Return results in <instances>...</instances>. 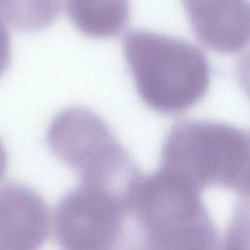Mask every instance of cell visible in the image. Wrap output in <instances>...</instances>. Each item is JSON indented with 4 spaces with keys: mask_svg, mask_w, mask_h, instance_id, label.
Instances as JSON below:
<instances>
[{
    "mask_svg": "<svg viewBox=\"0 0 250 250\" xmlns=\"http://www.w3.org/2000/svg\"><path fill=\"white\" fill-rule=\"evenodd\" d=\"M123 54L142 101L163 114L197 104L210 85V65L200 49L170 35L136 29L123 40Z\"/></svg>",
    "mask_w": 250,
    "mask_h": 250,
    "instance_id": "obj_1",
    "label": "cell"
},
{
    "mask_svg": "<svg viewBox=\"0 0 250 250\" xmlns=\"http://www.w3.org/2000/svg\"><path fill=\"white\" fill-rule=\"evenodd\" d=\"M201 188L165 167L142 177L134 191L133 214L144 243L151 249H212L217 231Z\"/></svg>",
    "mask_w": 250,
    "mask_h": 250,
    "instance_id": "obj_2",
    "label": "cell"
},
{
    "mask_svg": "<svg viewBox=\"0 0 250 250\" xmlns=\"http://www.w3.org/2000/svg\"><path fill=\"white\" fill-rule=\"evenodd\" d=\"M161 164L201 189L250 193V130L210 120L178 122L164 140Z\"/></svg>",
    "mask_w": 250,
    "mask_h": 250,
    "instance_id": "obj_3",
    "label": "cell"
},
{
    "mask_svg": "<svg viewBox=\"0 0 250 250\" xmlns=\"http://www.w3.org/2000/svg\"><path fill=\"white\" fill-rule=\"evenodd\" d=\"M47 144L54 155L75 171L82 182L107 188L131 204L142 175L98 113L84 106L62 110L48 127Z\"/></svg>",
    "mask_w": 250,
    "mask_h": 250,
    "instance_id": "obj_4",
    "label": "cell"
},
{
    "mask_svg": "<svg viewBox=\"0 0 250 250\" xmlns=\"http://www.w3.org/2000/svg\"><path fill=\"white\" fill-rule=\"evenodd\" d=\"M130 201L103 186L81 182L58 203L52 228L67 250H108L119 242Z\"/></svg>",
    "mask_w": 250,
    "mask_h": 250,
    "instance_id": "obj_5",
    "label": "cell"
},
{
    "mask_svg": "<svg viewBox=\"0 0 250 250\" xmlns=\"http://www.w3.org/2000/svg\"><path fill=\"white\" fill-rule=\"evenodd\" d=\"M51 228L48 205L36 190L18 183L0 188V250L36 249Z\"/></svg>",
    "mask_w": 250,
    "mask_h": 250,
    "instance_id": "obj_6",
    "label": "cell"
},
{
    "mask_svg": "<svg viewBox=\"0 0 250 250\" xmlns=\"http://www.w3.org/2000/svg\"><path fill=\"white\" fill-rule=\"evenodd\" d=\"M196 38L218 53L233 54L250 43V0H182Z\"/></svg>",
    "mask_w": 250,
    "mask_h": 250,
    "instance_id": "obj_7",
    "label": "cell"
},
{
    "mask_svg": "<svg viewBox=\"0 0 250 250\" xmlns=\"http://www.w3.org/2000/svg\"><path fill=\"white\" fill-rule=\"evenodd\" d=\"M63 6L73 25L92 38L120 34L130 19L129 0H63Z\"/></svg>",
    "mask_w": 250,
    "mask_h": 250,
    "instance_id": "obj_8",
    "label": "cell"
},
{
    "mask_svg": "<svg viewBox=\"0 0 250 250\" xmlns=\"http://www.w3.org/2000/svg\"><path fill=\"white\" fill-rule=\"evenodd\" d=\"M225 247L250 249V193L243 194L228 227Z\"/></svg>",
    "mask_w": 250,
    "mask_h": 250,
    "instance_id": "obj_9",
    "label": "cell"
},
{
    "mask_svg": "<svg viewBox=\"0 0 250 250\" xmlns=\"http://www.w3.org/2000/svg\"><path fill=\"white\" fill-rule=\"evenodd\" d=\"M11 60V38L6 21L0 17V76L6 71Z\"/></svg>",
    "mask_w": 250,
    "mask_h": 250,
    "instance_id": "obj_10",
    "label": "cell"
},
{
    "mask_svg": "<svg viewBox=\"0 0 250 250\" xmlns=\"http://www.w3.org/2000/svg\"><path fill=\"white\" fill-rule=\"evenodd\" d=\"M237 72L242 89L250 99V53L240 61Z\"/></svg>",
    "mask_w": 250,
    "mask_h": 250,
    "instance_id": "obj_11",
    "label": "cell"
},
{
    "mask_svg": "<svg viewBox=\"0 0 250 250\" xmlns=\"http://www.w3.org/2000/svg\"><path fill=\"white\" fill-rule=\"evenodd\" d=\"M8 169V154L6 147L0 139V182L4 179Z\"/></svg>",
    "mask_w": 250,
    "mask_h": 250,
    "instance_id": "obj_12",
    "label": "cell"
}]
</instances>
